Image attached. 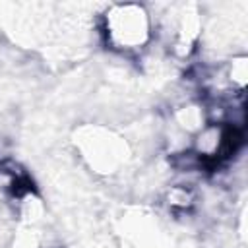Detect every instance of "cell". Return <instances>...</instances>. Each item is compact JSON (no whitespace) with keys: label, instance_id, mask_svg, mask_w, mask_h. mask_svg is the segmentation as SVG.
Here are the masks:
<instances>
[{"label":"cell","instance_id":"cell-1","mask_svg":"<svg viewBox=\"0 0 248 248\" xmlns=\"http://www.w3.org/2000/svg\"><path fill=\"white\" fill-rule=\"evenodd\" d=\"M149 16L141 6L118 4L105 14V35L112 48L136 50L149 41Z\"/></svg>","mask_w":248,"mask_h":248}]
</instances>
